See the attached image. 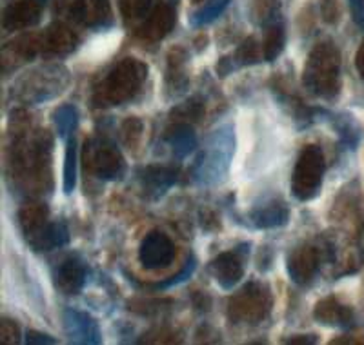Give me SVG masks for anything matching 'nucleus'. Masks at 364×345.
Returning a JSON list of instances; mask_svg holds the SVG:
<instances>
[{
  "mask_svg": "<svg viewBox=\"0 0 364 345\" xmlns=\"http://www.w3.org/2000/svg\"><path fill=\"white\" fill-rule=\"evenodd\" d=\"M235 155V128L223 124L210 133L199 156L195 158L191 177L195 184L211 187L226 180Z\"/></svg>",
  "mask_w": 364,
  "mask_h": 345,
  "instance_id": "f257e3e1",
  "label": "nucleus"
},
{
  "mask_svg": "<svg viewBox=\"0 0 364 345\" xmlns=\"http://www.w3.org/2000/svg\"><path fill=\"white\" fill-rule=\"evenodd\" d=\"M148 78V66L136 58H124L106 73L93 93L95 107L122 106L135 99Z\"/></svg>",
  "mask_w": 364,
  "mask_h": 345,
  "instance_id": "f03ea898",
  "label": "nucleus"
},
{
  "mask_svg": "<svg viewBox=\"0 0 364 345\" xmlns=\"http://www.w3.org/2000/svg\"><path fill=\"white\" fill-rule=\"evenodd\" d=\"M302 84L311 95L331 100L339 95L341 91V53L331 42H321L311 50Z\"/></svg>",
  "mask_w": 364,
  "mask_h": 345,
  "instance_id": "7ed1b4c3",
  "label": "nucleus"
},
{
  "mask_svg": "<svg viewBox=\"0 0 364 345\" xmlns=\"http://www.w3.org/2000/svg\"><path fill=\"white\" fill-rule=\"evenodd\" d=\"M71 82V75L63 64H46L18 78L13 86V97L21 102L37 106L63 95Z\"/></svg>",
  "mask_w": 364,
  "mask_h": 345,
  "instance_id": "20e7f679",
  "label": "nucleus"
},
{
  "mask_svg": "<svg viewBox=\"0 0 364 345\" xmlns=\"http://www.w3.org/2000/svg\"><path fill=\"white\" fill-rule=\"evenodd\" d=\"M324 172H326V160L324 153L318 146H304L299 153L291 172L290 187L294 197L299 202H310L323 190Z\"/></svg>",
  "mask_w": 364,
  "mask_h": 345,
  "instance_id": "39448f33",
  "label": "nucleus"
},
{
  "mask_svg": "<svg viewBox=\"0 0 364 345\" xmlns=\"http://www.w3.org/2000/svg\"><path fill=\"white\" fill-rule=\"evenodd\" d=\"M273 305L272 291L262 282H248L228 302V317L233 324L257 325L269 314Z\"/></svg>",
  "mask_w": 364,
  "mask_h": 345,
  "instance_id": "423d86ee",
  "label": "nucleus"
},
{
  "mask_svg": "<svg viewBox=\"0 0 364 345\" xmlns=\"http://www.w3.org/2000/svg\"><path fill=\"white\" fill-rule=\"evenodd\" d=\"M84 162H86V169H90L97 178L106 182L122 180L128 171L120 149L106 138H93L86 142Z\"/></svg>",
  "mask_w": 364,
  "mask_h": 345,
  "instance_id": "0eeeda50",
  "label": "nucleus"
},
{
  "mask_svg": "<svg viewBox=\"0 0 364 345\" xmlns=\"http://www.w3.org/2000/svg\"><path fill=\"white\" fill-rule=\"evenodd\" d=\"M323 251L321 247L310 246H299L291 251L286 260V271L294 284L308 285L315 280V276L321 271L323 265Z\"/></svg>",
  "mask_w": 364,
  "mask_h": 345,
  "instance_id": "6e6552de",
  "label": "nucleus"
},
{
  "mask_svg": "<svg viewBox=\"0 0 364 345\" xmlns=\"http://www.w3.org/2000/svg\"><path fill=\"white\" fill-rule=\"evenodd\" d=\"M175 258V243L162 231H149L139 247V262L148 271L168 268Z\"/></svg>",
  "mask_w": 364,
  "mask_h": 345,
  "instance_id": "1a4fd4ad",
  "label": "nucleus"
},
{
  "mask_svg": "<svg viewBox=\"0 0 364 345\" xmlns=\"http://www.w3.org/2000/svg\"><path fill=\"white\" fill-rule=\"evenodd\" d=\"M250 246H240L233 251L220 253L210 262V273L217 284L226 291H232L245 276V258L250 255Z\"/></svg>",
  "mask_w": 364,
  "mask_h": 345,
  "instance_id": "9d476101",
  "label": "nucleus"
},
{
  "mask_svg": "<svg viewBox=\"0 0 364 345\" xmlns=\"http://www.w3.org/2000/svg\"><path fill=\"white\" fill-rule=\"evenodd\" d=\"M53 285L58 292L66 296L79 295L86 285L87 269L79 255H68L53 268Z\"/></svg>",
  "mask_w": 364,
  "mask_h": 345,
  "instance_id": "9b49d317",
  "label": "nucleus"
},
{
  "mask_svg": "<svg viewBox=\"0 0 364 345\" xmlns=\"http://www.w3.org/2000/svg\"><path fill=\"white\" fill-rule=\"evenodd\" d=\"M63 325L71 344L99 345L102 341L99 322L79 309H66L63 312Z\"/></svg>",
  "mask_w": 364,
  "mask_h": 345,
  "instance_id": "f8f14e48",
  "label": "nucleus"
},
{
  "mask_svg": "<svg viewBox=\"0 0 364 345\" xmlns=\"http://www.w3.org/2000/svg\"><path fill=\"white\" fill-rule=\"evenodd\" d=\"M178 171L171 165H146L136 169V182L141 191L149 200H159L171 190L177 182Z\"/></svg>",
  "mask_w": 364,
  "mask_h": 345,
  "instance_id": "ddd939ff",
  "label": "nucleus"
},
{
  "mask_svg": "<svg viewBox=\"0 0 364 345\" xmlns=\"http://www.w3.org/2000/svg\"><path fill=\"white\" fill-rule=\"evenodd\" d=\"M314 318L326 327L352 329L357 325V314L352 305L344 304L336 296H326L318 300L314 309Z\"/></svg>",
  "mask_w": 364,
  "mask_h": 345,
  "instance_id": "4468645a",
  "label": "nucleus"
},
{
  "mask_svg": "<svg viewBox=\"0 0 364 345\" xmlns=\"http://www.w3.org/2000/svg\"><path fill=\"white\" fill-rule=\"evenodd\" d=\"M177 15H175L173 4H155L154 9L142 18V24L139 28L141 37L148 38V40H161L166 35L173 29Z\"/></svg>",
  "mask_w": 364,
  "mask_h": 345,
  "instance_id": "2eb2a0df",
  "label": "nucleus"
},
{
  "mask_svg": "<svg viewBox=\"0 0 364 345\" xmlns=\"http://www.w3.org/2000/svg\"><path fill=\"white\" fill-rule=\"evenodd\" d=\"M41 0H17L4 11V28L9 31L33 28L41 21Z\"/></svg>",
  "mask_w": 364,
  "mask_h": 345,
  "instance_id": "dca6fc26",
  "label": "nucleus"
},
{
  "mask_svg": "<svg viewBox=\"0 0 364 345\" xmlns=\"http://www.w3.org/2000/svg\"><path fill=\"white\" fill-rule=\"evenodd\" d=\"M290 220V209L282 200H268L261 206L253 207L250 222L257 229H275L282 227Z\"/></svg>",
  "mask_w": 364,
  "mask_h": 345,
  "instance_id": "f3484780",
  "label": "nucleus"
},
{
  "mask_svg": "<svg viewBox=\"0 0 364 345\" xmlns=\"http://www.w3.org/2000/svg\"><path fill=\"white\" fill-rule=\"evenodd\" d=\"M262 58H264L262 45L257 44L255 38H248V40H245L239 45V50L235 53H232L230 57L220 58L219 64H217V73L220 77H228L232 71L245 66H253L257 62H261Z\"/></svg>",
  "mask_w": 364,
  "mask_h": 345,
  "instance_id": "a211bd4d",
  "label": "nucleus"
},
{
  "mask_svg": "<svg viewBox=\"0 0 364 345\" xmlns=\"http://www.w3.org/2000/svg\"><path fill=\"white\" fill-rule=\"evenodd\" d=\"M18 224H21V229L28 239L29 246H33L50 224V211L42 204H26L18 211Z\"/></svg>",
  "mask_w": 364,
  "mask_h": 345,
  "instance_id": "6ab92c4d",
  "label": "nucleus"
},
{
  "mask_svg": "<svg viewBox=\"0 0 364 345\" xmlns=\"http://www.w3.org/2000/svg\"><path fill=\"white\" fill-rule=\"evenodd\" d=\"M164 140H166V144L170 146L175 158H178V160L190 156L195 149L199 148L197 135H195L193 128H191L188 122L173 124V126L166 131Z\"/></svg>",
  "mask_w": 364,
  "mask_h": 345,
  "instance_id": "aec40b11",
  "label": "nucleus"
},
{
  "mask_svg": "<svg viewBox=\"0 0 364 345\" xmlns=\"http://www.w3.org/2000/svg\"><path fill=\"white\" fill-rule=\"evenodd\" d=\"M75 15L82 18L86 26L93 29H104L112 26L113 11L109 0H82L77 4Z\"/></svg>",
  "mask_w": 364,
  "mask_h": 345,
  "instance_id": "412c9836",
  "label": "nucleus"
},
{
  "mask_svg": "<svg viewBox=\"0 0 364 345\" xmlns=\"http://www.w3.org/2000/svg\"><path fill=\"white\" fill-rule=\"evenodd\" d=\"M328 119L331 122V128L336 129L337 136H339L341 144L346 146L348 149H355L360 144L363 138V128H360L359 120L350 113H326Z\"/></svg>",
  "mask_w": 364,
  "mask_h": 345,
  "instance_id": "4be33fe9",
  "label": "nucleus"
},
{
  "mask_svg": "<svg viewBox=\"0 0 364 345\" xmlns=\"http://www.w3.org/2000/svg\"><path fill=\"white\" fill-rule=\"evenodd\" d=\"M41 45L46 53L66 55L75 50V45H77V37H75L73 31L68 29L66 26L55 24L46 31L44 40H42Z\"/></svg>",
  "mask_w": 364,
  "mask_h": 345,
  "instance_id": "5701e85b",
  "label": "nucleus"
},
{
  "mask_svg": "<svg viewBox=\"0 0 364 345\" xmlns=\"http://www.w3.org/2000/svg\"><path fill=\"white\" fill-rule=\"evenodd\" d=\"M70 243V229L64 222H50L33 243L35 251H53Z\"/></svg>",
  "mask_w": 364,
  "mask_h": 345,
  "instance_id": "b1692460",
  "label": "nucleus"
},
{
  "mask_svg": "<svg viewBox=\"0 0 364 345\" xmlns=\"http://www.w3.org/2000/svg\"><path fill=\"white\" fill-rule=\"evenodd\" d=\"M286 45V29L281 21H273L266 26L264 40H262V53L266 62L277 60Z\"/></svg>",
  "mask_w": 364,
  "mask_h": 345,
  "instance_id": "393cba45",
  "label": "nucleus"
},
{
  "mask_svg": "<svg viewBox=\"0 0 364 345\" xmlns=\"http://www.w3.org/2000/svg\"><path fill=\"white\" fill-rule=\"evenodd\" d=\"M66 155H64V172H63V190L66 195H71L77 187V175H79V148L77 138L70 136L66 140Z\"/></svg>",
  "mask_w": 364,
  "mask_h": 345,
  "instance_id": "a878e982",
  "label": "nucleus"
},
{
  "mask_svg": "<svg viewBox=\"0 0 364 345\" xmlns=\"http://www.w3.org/2000/svg\"><path fill=\"white\" fill-rule=\"evenodd\" d=\"M53 124L55 129H57L58 138L68 140L70 136H73L75 128L79 124V111H77V107L71 106V104L58 106L53 113Z\"/></svg>",
  "mask_w": 364,
  "mask_h": 345,
  "instance_id": "bb28decb",
  "label": "nucleus"
},
{
  "mask_svg": "<svg viewBox=\"0 0 364 345\" xmlns=\"http://www.w3.org/2000/svg\"><path fill=\"white\" fill-rule=\"evenodd\" d=\"M232 0H208L203 8H199L190 17V26L191 28H203V26L211 24L213 21L223 15L226 11V8L230 6Z\"/></svg>",
  "mask_w": 364,
  "mask_h": 345,
  "instance_id": "cd10ccee",
  "label": "nucleus"
},
{
  "mask_svg": "<svg viewBox=\"0 0 364 345\" xmlns=\"http://www.w3.org/2000/svg\"><path fill=\"white\" fill-rule=\"evenodd\" d=\"M120 11L126 18H144L155 6V0H119Z\"/></svg>",
  "mask_w": 364,
  "mask_h": 345,
  "instance_id": "c85d7f7f",
  "label": "nucleus"
},
{
  "mask_svg": "<svg viewBox=\"0 0 364 345\" xmlns=\"http://www.w3.org/2000/svg\"><path fill=\"white\" fill-rule=\"evenodd\" d=\"M195 269H197V260H195L193 255H190L188 256L186 263H184V268L178 271V275L171 276L170 280H164V282H159V284H155L154 288L155 289H170V288H173V285L184 284L186 280H190L191 276H193Z\"/></svg>",
  "mask_w": 364,
  "mask_h": 345,
  "instance_id": "c756f323",
  "label": "nucleus"
},
{
  "mask_svg": "<svg viewBox=\"0 0 364 345\" xmlns=\"http://www.w3.org/2000/svg\"><path fill=\"white\" fill-rule=\"evenodd\" d=\"M122 140H124V144L128 146L129 149L136 148L139 142H141L142 136V122L139 119H128L124 124H122Z\"/></svg>",
  "mask_w": 364,
  "mask_h": 345,
  "instance_id": "7c9ffc66",
  "label": "nucleus"
},
{
  "mask_svg": "<svg viewBox=\"0 0 364 345\" xmlns=\"http://www.w3.org/2000/svg\"><path fill=\"white\" fill-rule=\"evenodd\" d=\"M0 340H2V344H18L21 341V327L13 320L2 318V322H0Z\"/></svg>",
  "mask_w": 364,
  "mask_h": 345,
  "instance_id": "2f4dec72",
  "label": "nucleus"
},
{
  "mask_svg": "<svg viewBox=\"0 0 364 345\" xmlns=\"http://www.w3.org/2000/svg\"><path fill=\"white\" fill-rule=\"evenodd\" d=\"M24 341H26V344H31V345H53V344H57V340H55V338H51L50 334L38 333V331H33V329L26 333Z\"/></svg>",
  "mask_w": 364,
  "mask_h": 345,
  "instance_id": "473e14b6",
  "label": "nucleus"
},
{
  "mask_svg": "<svg viewBox=\"0 0 364 345\" xmlns=\"http://www.w3.org/2000/svg\"><path fill=\"white\" fill-rule=\"evenodd\" d=\"M352 18L359 28H364V0H348Z\"/></svg>",
  "mask_w": 364,
  "mask_h": 345,
  "instance_id": "72a5a7b5",
  "label": "nucleus"
},
{
  "mask_svg": "<svg viewBox=\"0 0 364 345\" xmlns=\"http://www.w3.org/2000/svg\"><path fill=\"white\" fill-rule=\"evenodd\" d=\"M323 17L328 22H336L339 18V8H337L336 0H324L323 2Z\"/></svg>",
  "mask_w": 364,
  "mask_h": 345,
  "instance_id": "f704fd0d",
  "label": "nucleus"
},
{
  "mask_svg": "<svg viewBox=\"0 0 364 345\" xmlns=\"http://www.w3.org/2000/svg\"><path fill=\"white\" fill-rule=\"evenodd\" d=\"M317 341V336L315 334H297V336H291L286 340V344H302V345H310Z\"/></svg>",
  "mask_w": 364,
  "mask_h": 345,
  "instance_id": "c9c22d12",
  "label": "nucleus"
},
{
  "mask_svg": "<svg viewBox=\"0 0 364 345\" xmlns=\"http://www.w3.org/2000/svg\"><path fill=\"white\" fill-rule=\"evenodd\" d=\"M355 66H357V71H359L360 78H363V80H364V38H363V42H360L359 51H357Z\"/></svg>",
  "mask_w": 364,
  "mask_h": 345,
  "instance_id": "e433bc0d",
  "label": "nucleus"
},
{
  "mask_svg": "<svg viewBox=\"0 0 364 345\" xmlns=\"http://www.w3.org/2000/svg\"><path fill=\"white\" fill-rule=\"evenodd\" d=\"M168 2H170V4H173V6H177L178 0H168Z\"/></svg>",
  "mask_w": 364,
  "mask_h": 345,
  "instance_id": "4c0bfd02",
  "label": "nucleus"
},
{
  "mask_svg": "<svg viewBox=\"0 0 364 345\" xmlns=\"http://www.w3.org/2000/svg\"><path fill=\"white\" fill-rule=\"evenodd\" d=\"M41 2H44V0H41Z\"/></svg>",
  "mask_w": 364,
  "mask_h": 345,
  "instance_id": "58836bf2",
  "label": "nucleus"
}]
</instances>
